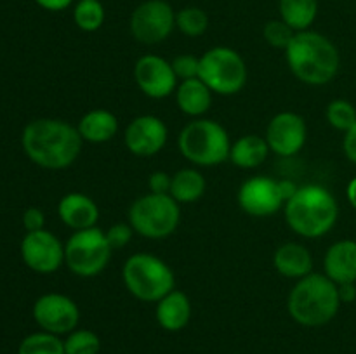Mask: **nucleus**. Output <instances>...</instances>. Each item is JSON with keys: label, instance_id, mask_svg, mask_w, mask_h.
Here are the masks:
<instances>
[{"label": "nucleus", "instance_id": "58836bf2", "mask_svg": "<svg viewBox=\"0 0 356 354\" xmlns=\"http://www.w3.org/2000/svg\"><path fill=\"white\" fill-rule=\"evenodd\" d=\"M278 187H280V194L282 198H284V201H289L292 196H294L299 186L289 179H280L278 180Z\"/></svg>", "mask_w": 356, "mask_h": 354}, {"label": "nucleus", "instance_id": "f257e3e1", "mask_svg": "<svg viewBox=\"0 0 356 354\" xmlns=\"http://www.w3.org/2000/svg\"><path fill=\"white\" fill-rule=\"evenodd\" d=\"M21 144L35 165L63 170L76 162L83 139L76 125L59 118H37L24 127Z\"/></svg>", "mask_w": 356, "mask_h": 354}, {"label": "nucleus", "instance_id": "f3484780", "mask_svg": "<svg viewBox=\"0 0 356 354\" xmlns=\"http://www.w3.org/2000/svg\"><path fill=\"white\" fill-rule=\"evenodd\" d=\"M58 215L65 226L73 231L94 228L99 219V208L96 201L87 194L73 191L65 194L58 203Z\"/></svg>", "mask_w": 356, "mask_h": 354}, {"label": "nucleus", "instance_id": "412c9836", "mask_svg": "<svg viewBox=\"0 0 356 354\" xmlns=\"http://www.w3.org/2000/svg\"><path fill=\"white\" fill-rule=\"evenodd\" d=\"M174 96L177 108L191 118H202L212 104V90L198 76L181 80Z\"/></svg>", "mask_w": 356, "mask_h": 354}, {"label": "nucleus", "instance_id": "2eb2a0df", "mask_svg": "<svg viewBox=\"0 0 356 354\" xmlns=\"http://www.w3.org/2000/svg\"><path fill=\"white\" fill-rule=\"evenodd\" d=\"M240 208L252 217H268L284 208L278 180L268 176H254L240 186L236 194Z\"/></svg>", "mask_w": 356, "mask_h": 354}, {"label": "nucleus", "instance_id": "6e6552de", "mask_svg": "<svg viewBox=\"0 0 356 354\" xmlns=\"http://www.w3.org/2000/svg\"><path fill=\"white\" fill-rule=\"evenodd\" d=\"M198 78L219 96H235L249 80L245 59L235 49L218 45L200 56Z\"/></svg>", "mask_w": 356, "mask_h": 354}, {"label": "nucleus", "instance_id": "72a5a7b5", "mask_svg": "<svg viewBox=\"0 0 356 354\" xmlns=\"http://www.w3.org/2000/svg\"><path fill=\"white\" fill-rule=\"evenodd\" d=\"M170 183H172V176H169L167 172H162V170H156V172L149 174V177H148L149 193L169 194L170 193Z\"/></svg>", "mask_w": 356, "mask_h": 354}, {"label": "nucleus", "instance_id": "cd10ccee", "mask_svg": "<svg viewBox=\"0 0 356 354\" xmlns=\"http://www.w3.org/2000/svg\"><path fill=\"white\" fill-rule=\"evenodd\" d=\"M176 28L186 37H202L209 28L207 12L195 6L183 7L179 12H176Z\"/></svg>", "mask_w": 356, "mask_h": 354}, {"label": "nucleus", "instance_id": "c756f323", "mask_svg": "<svg viewBox=\"0 0 356 354\" xmlns=\"http://www.w3.org/2000/svg\"><path fill=\"white\" fill-rule=\"evenodd\" d=\"M327 121L336 130L348 132L356 121V108L346 99H334L325 110Z\"/></svg>", "mask_w": 356, "mask_h": 354}, {"label": "nucleus", "instance_id": "f704fd0d", "mask_svg": "<svg viewBox=\"0 0 356 354\" xmlns=\"http://www.w3.org/2000/svg\"><path fill=\"white\" fill-rule=\"evenodd\" d=\"M44 224H45V215L40 208L30 207L24 210L23 226L24 229H26V233L40 231V229H44Z\"/></svg>", "mask_w": 356, "mask_h": 354}, {"label": "nucleus", "instance_id": "4468645a", "mask_svg": "<svg viewBox=\"0 0 356 354\" xmlns=\"http://www.w3.org/2000/svg\"><path fill=\"white\" fill-rule=\"evenodd\" d=\"M21 257L35 273L51 274L65 264V245L47 229L31 231L21 242Z\"/></svg>", "mask_w": 356, "mask_h": 354}, {"label": "nucleus", "instance_id": "0eeeda50", "mask_svg": "<svg viewBox=\"0 0 356 354\" xmlns=\"http://www.w3.org/2000/svg\"><path fill=\"white\" fill-rule=\"evenodd\" d=\"M129 224L134 233L148 239H163L179 228L181 208L170 194L148 193L129 207Z\"/></svg>", "mask_w": 356, "mask_h": 354}, {"label": "nucleus", "instance_id": "9b49d317", "mask_svg": "<svg viewBox=\"0 0 356 354\" xmlns=\"http://www.w3.org/2000/svg\"><path fill=\"white\" fill-rule=\"evenodd\" d=\"M33 319L44 332L68 335L80 323V309L72 297L65 294H44L35 301Z\"/></svg>", "mask_w": 356, "mask_h": 354}, {"label": "nucleus", "instance_id": "39448f33", "mask_svg": "<svg viewBox=\"0 0 356 354\" xmlns=\"http://www.w3.org/2000/svg\"><path fill=\"white\" fill-rule=\"evenodd\" d=\"M122 280L132 297L141 302H159L176 288V276L169 264L153 253L138 252L122 266Z\"/></svg>", "mask_w": 356, "mask_h": 354}, {"label": "nucleus", "instance_id": "ddd939ff", "mask_svg": "<svg viewBox=\"0 0 356 354\" xmlns=\"http://www.w3.org/2000/svg\"><path fill=\"white\" fill-rule=\"evenodd\" d=\"M134 80L139 90L152 99H165L179 85L172 62L156 54H145L136 61Z\"/></svg>", "mask_w": 356, "mask_h": 354}, {"label": "nucleus", "instance_id": "9d476101", "mask_svg": "<svg viewBox=\"0 0 356 354\" xmlns=\"http://www.w3.org/2000/svg\"><path fill=\"white\" fill-rule=\"evenodd\" d=\"M174 28L176 12L167 0H143L129 19L131 35L145 45H156L167 40Z\"/></svg>", "mask_w": 356, "mask_h": 354}, {"label": "nucleus", "instance_id": "a211bd4d", "mask_svg": "<svg viewBox=\"0 0 356 354\" xmlns=\"http://www.w3.org/2000/svg\"><path fill=\"white\" fill-rule=\"evenodd\" d=\"M323 274L336 285L356 283V242L339 239L323 257Z\"/></svg>", "mask_w": 356, "mask_h": 354}, {"label": "nucleus", "instance_id": "ea45409f", "mask_svg": "<svg viewBox=\"0 0 356 354\" xmlns=\"http://www.w3.org/2000/svg\"><path fill=\"white\" fill-rule=\"evenodd\" d=\"M346 196H348V201H350L351 207L356 210V177L348 183V187H346Z\"/></svg>", "mask_w": 356, "mask_h": 354}, {"label": "nucleus", "instance_id": "a878e982", "mask_svg": "<svg viewBox=\"0 0 356 354\" xmlns=\"http://www.w3.org/2000/svg\"><path fill=\"white\" fill-rule=\"evenodd\" d=\"M106 10L101 0H79L73 7V21L76 28L87 33L97 31L104 24Z\"/></svg>", "mask_w": 356, "mask_h": 354}, {"label": "nucleus", "instance_id": "20e7f679", "mask_svg": "<svg viewBox=\"0 0 356 354\" xmlns=\"http://www.w3.org/2000/svg\"><path fill=\"white\" fill-rule=\"evenodd\" d=\"M341 304L337 285L325 274L312 273L292 287L287 298V311L301 326L316 328L332 321Z\"/></svg>", "mask_w": 356, "mask_h": 354}, {"label": "nucleus", "instance_id": "6ab92c4d", "mask_svg": "<svg viewBox=\"0 0 356 354\" xmlns=\"http://www.w3.org/2000/svg\"><path fill=\"white\" fill-rule=\"evenodd\" d=\"M191 314H193V305H191L190 297L177 288H174L172 292H169L165 297L156 302V323L165 332H181L183 328H186Z\"/></svg>", "mask_w": 356, "mask_h": 354}, {"label": "nucleus", "instance_id": "4c0bfd02", "mask_svg": "<svg viewBox=\"0 0 356 354\" xmlns=\"http://www.w3.org/2000/svg\"><path fill=\"white\" fill-rule=\"evenodd\" d=\"M337 290H339L341 302H346V304H351V302L356 301V283L337 285Z\"/></svg>", "mask_w": 356, "mask_h": 354}, {"label": "nucleus", "instance_id": "aec40b11", "mask_svg": "<svg viewBox=\"0 0 356 354\" xmlns=\"http://www.w3.org/2000/svg\"><path fill=\"white\" fill-rule=\"evenodd\" d=\"M273 266L284 278L301 280L313 273L312 252L301 243L287 242L275 250Z\"/></svg>", "mask_w": 356, "mask_h": 354}, {"label": "nucleus", "instance_id": "393cba45", "mask_svg": "<svg viewBox=\"0 0 356 354\" xmlns=\"http://www.w3.org/2000/svg\"><path fill=\"white\" fill-rule=\"evenodd\" d=\"M280 19H284L294 31L312 28L318 16V0H278Z\"/></svg>", "mask_w": 356, "mask_h": 354}, {"label": "nucleus", "instance_id": "7ed1b4c3", "mask_svg": "<svg viewBox=\"0 0 356 354\" xmlns=\"http://www.w3.org/2000/svg\"><path fill=\"white\" fill-rule=\"evenodd\" d=\"M287 226L302 238H322L336 226L339 205L336 196L320 184L299 186L294 196L284 205Z\"/></svg>", "mask_w": 356, "mask_h": 354}, {"label": "nucleus", "instance_id": "c85d7f7f", "mask_svg": "<svg viewBox=\"0 0 356 354\" xmlns=\"http://www.w3.org/2000/svg\"><path fill=\"white\" fill-rule=\"evenodd\" d=\"M65 354H99L101 340L96 332L89 328H75L66 335Z\"/></svg>", "mask_w": 356, "mask_h": 354}, {"label": "nucleus", "instance_id": "5701e85b", "mask_svg": "<svg viewBox=\"0 0 356 354\" xmlns=\"http://www.w3.org/2000/svg\"><path fill=\"white\" fill-rule=\"evenodd\" d=\"M270 155V146L263 135L247 134L232 142L229 162L238 169H257Z\"/></svg>", "mask_w": 356, "mask_h": 354}, {"label": "nucleus", "instance_id": "4be33fe9", "mask_svg": "<svg viewBox=\"0 0 356 354\" xmlns=\"http://www.w3.org/2000/svg\"><path fill=\"white\" fill-rule=\"evenodd\" d=\"M79 134L90 144H103L111 141L118 132V118L111 111L96 108L83 115L76 124Z\"/></svg>", "mask_w": 356, "mask_h": 354}, {"label": "nucleus", "instance_id": "1a4fd4ad", "mask_svg": "<svg viewBox=\"0 0 356 354\" xmlns=\"http://www.w3.org/2000/svg\"><path fill=\"white\" fill-rule=\"evenodd\" d=\"M113 248L97 226L73 231L65 243V264L75 276L94 278L106 269Z\"/></svg>", "mask_w": 356, "mask_h": 354}, {"label": "nucleus", "instance_id": "2f4dec72", "mask_svg": "<svg viewBox=\"0 0 356 354\" xmlns=\"http://www.w3.org/2000/svg\"><path fill=\"white\" fill-rule=\"evenodd\" d=\"M198 66H200V58L193 54H181L174 58L172 61V69L176 73L177 80L197 78Z\"/></svg>", "mask_w": 356, "mask_h": 354}, {"label": "nucleus", "instance_id": "bb28decb", "mask_svg": "<svg viewBox=\"0 0 356 354\" xmlns=\"http://www.w3.org/2000/svg\"><path fill=\"white\" fill-rule=\"evenodd\" d=\"M17 354H65V342L59 335L42 330L24 337Z\"/></svg>", "mask_w": 356, "mask_h": 354}, {"label": "nucleus", "instance_id": "e433bc0d", "mask_svg": "<svg viewBox=\"0 0 356 354\" xmlns=\"http://www.w3.org/2000/svg\"><path fill=\"white\" fill-rule=\"evenodd\" d=\"M35 2L38 7L49 10V12H61L72 6L73 0H35Z\"/></svg>", "mask_w": 356, "mask_h": 354}, {"label": "nucleus", "instance_id": "7c9ffc66", "mask_svg": "<svg viewBox=\"0 0 356 354\" xmlns=\"http://www.w3.org/2000/svg\"><path fill=\"white\" fill-rule=\"evenodd\" d=\"M296 31L284 19H270L263 28V37L271 47L285 51Z\"/></svg>", "mask_w": 356, "mask_h": 354}, {"label": "nucleus", "instance_id": "473e14b6", "mask_svg": "<svg viewBox=\"0 0 356 354\" xmlns=\"http://www.w3.org/2000/svg\"><path fill=\"white\" fill-rule=\"evenodd\" d=\"M106 233L108 243L113 250L124 248L125 245H129V242L132 239V235H134V229L129 222H117V224L110 226V229Z\"/></svg>", "mask_w": 356, "mask_h": 354}, {"label": "nucleus", "instance_id": "f03ea898", "mask_svg": "<svg viewBox=\"0 0 356 354\" xmlns=\"http://www.w3.org/2000/svg\"><path fill=\"white\" fill-rule=\"evenodd\" d=\"M284 52L292 75L306 85H327L339 73V51L329 37L318 31H296Z\"/></svg>", "mask_w": 356, "mask_h": 354}, {"label": "nucleus", "instance_id": "b1692460", "mask_svg": "<svg viewBox=\"0 0 356 354\" xmlns=\"http://www.w3.org/2000/svg\"><path fill=\"white\" fill-rule=\"evenodd\" d=\"M205 189H207V180L204 174L193 167H186L177 170L172 176L169 194L177 203H193L204 196Z\"/></svg>", "mask_w": 356, "mask_h": 354}, {"label": "nucleus", "instance_id": "423d86ee", "mask_svg": "<svg viewBox=\"0 0 356 354\" xmlns=\"http://www.w3.org/2000/svg\"><path fill=\"white\" fill-rule=\"evenodd\" d=\"M177 146L184 158L197 167H216L229 158L232 141L219 121L195 118L181 130Z\"/></svg>", "mask_w": 356, "mask_h": 354}, {"label": "nucleus", "instance_id": "c9c22d12", "mask_svg": "<svg viewBox=\"0 0 356 354\" xmlns=\"http://www.w3.org/2000/svg\"><path fill=\"white\" fill-rule=\"evenodd\" d=\"M343 149H344V155H346V158L356 165V121L350 130L344 132Z\"/></svg>", "mask_w": 356, "mask_h": 354}, {"label": "nucleus", "instance_id": "dca6fc26", "mask_svg": "<svg viewBox=\"0 0 356 354\" xmlns=\"http://www.w3.org/2000/svg\"><path fill=\"white\" fill-rule=\"evenodd\" d=\"M169 137V128L162 118L155 115H141L125 127V148L136 156L148 158L159 155Z\"/></svg>", "mask_w": 356, "mask_h": 354}, {"label": "nucleus", "instance_id": "f8f14e48", "mask_svg": "<svg viewBox=\"0 0 356 354\" xmlns=\"http://www.w3.org/2000/svg\"><path fill=\"white\" fill-rule=\"evenodd\" d=\"M270 151L275 155L291 158L296 156L306 144L308 127L305 118L294 111H280L268 121L266 134H264Z\"/></svg>", "mask_w": 356, "mask_h": 354}]
</instances>
